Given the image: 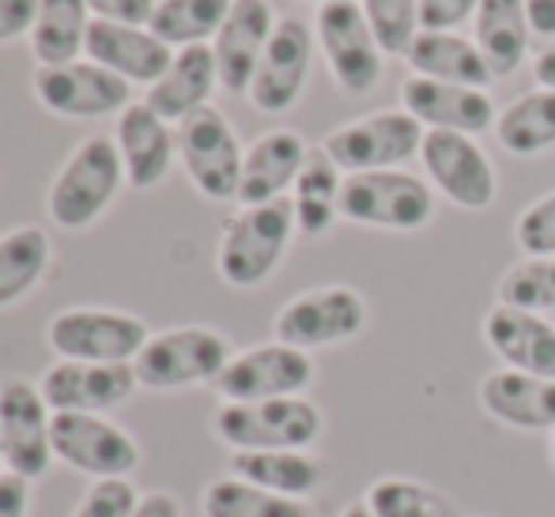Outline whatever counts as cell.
<instances>
[{"label":"cell","instance_id":"obj_32","mask_svg":"<svg viewBox=\"0 0 555 517\" xmlns=\"http://www.w3.org/2000/svg\"><path fill=\"white\" fill-rule=\"evenodd\" d=\"M234 0H159L155 15L147 23L155 38L170 46V50H185V46H205L208 38L220 35L227 12Z\"/></svg>","mask_w":555,"mask_h":517},{"label":"cell","instance_id":"obj_1","mask_svg":"<svg viewBox=\"0 0 555 517\" xmlns=\"http://www.w3.org/2000/svg\"><path fill=\"white\" fill-rule=\"evenodd\" d=\"M295 227V205L292 197L269 201V205L242 208L231 223L223 227L220 238V276L231 287H257L276 272L292 246Z\"/></svg>","mask_w":555,"mask_h":517},{"label":"cell","instance_id":"obj_17","mask_svg":"<svg viewBox=\"0 0 555 517\" xmlns=\"http://www.w3.org/2000/svg\"><path fill=\"white\" fill-rule=\"evenodd\" d=\"M401 109H409L427 132H465V137H480V132L495 129L499 117L488 91L427 80L416 73L401 80Z\"/></svg>","mask_w":555,"mask_h":517},{"label":"cell","instance_id":"obj_18","mask_svg":"<svg viewBox=\"0 0 555 517\" xmlns=\"http://www.w3.org/2000/svg\"><path fill=\"white\" fill-rule=\"evenodd\" d=\"M132 363H73L61 359L42 374V397L53 412H91L103 415L125 404L137 389Z\"/></svg>","mask_w":555,"mask_h":517},{"label":"cell","instance_id":"obj_16","mask_svg":"<svg viewBox=\"0 0 555 517\" xmlns=\"http://www.w3.org/2000/svg\"><path fill=\"white\" fill-rule=\"evenodd\" d=\"M310 27L302 20H280L269 46L261 53V65L249 83V103L261 114H284L299 103L310 76Z\"/></svg>","mask_w":555,"mask_h":517},{"label":"cell","instance_id":"obj_38","mask_svg":"<svg viewBox=\"0 0 555 517\" xmlns=\"http://www.w3.org/2000/svg\"><path fill=\"white\" fill-rule=\"evenodd\" d=\"M514 242L526 257H555V190L521 208L514 219Z\"/></svg>","mask_w":555,"mask_h":517},{"label":"cell","instance_id":"obj_6","mask_svg":"<svg viewBox=\"0 0 555 517\" xmlns=\"http://www.w3.org/2000/svg\"><path fill=\"white\" fill-rule=\"evenodd\" d=\"M427 129L409 114V109H378L359 121H348L333 129L322 140L325 155L348 175L363 170H393L404 167L412 155H420Z\"/></svg>","mask_w":555,"mask_h":517},{"label":"cell","instance_id":"obj_15","mask_svg":"<svg viewBox=\"0 0 555 517\" xmlns=\"http://www.w3.org/2000/svg\"><path fill=\"white\" fill-rule=\"evenodd\" d=\"M35 95L50 114L61 117H106L129 106V80L114 76L95 61H73V65H38Z\"/></svg>","mask_w":555,"mask_h":517},{"label":"cell","instance_id":"obj_33","mask_svg":"<svg viewBox=\"0 0 555 517\" xmlns=\"http://www.w3.org/2000/svg\"><path fill=\"white\" fill-rule=\"evenodd\" d=\"M50 264V238L38 227H15L0 234V310L20 302L42 280Z\"/></svg>","mask_w":555,"mask_h":517},{"label":"cell","instance_id":"obj_2","mask_svg":"<svg viewBox=\"0 0 555 517\" xmlns=\"http://www.w3.org/2000/svg\"><path fill=\"white\" fill-rule=\"evenodd\" d=\"M340 216L359 227H382V231H424L435 219V193L424 178L409 170H363L344 175L340 185Z\"/></svg>","mask_w":555,"mask_h":517},{"label":"cell","instance_id":"obj_22","mask_svg":"<svg viewBox=\"0 0 555 517\" xmlns=\"http://www.w3.org/2000/svg\"><path fill=\"white\" fill-rule=\"evenodd\" d=\"M117 152L125 163V182L132 190H152L167 178L178 152V132L147 103H129L117 117Z\"/></svg>","mask_w":555,"mask_h":517},{"label":"cell","instance_id":"obj_37","mask_svg":"<svg viewBox=\"0 0 555 517\" xmlns=\"http://www.w3.org/2000/svg\"><path fill=\"white\" fill-rule=\"evenodd\" d=\"M386 57H404L420 35V0H359Z\"/></svg>","mask_w":555,"mask_h":517},{"label":"cell","instance_id":"obj_14","mask_svg":"<svg viewBox=\"0 0 555 517\" xmlns=\"http://www.w3.org/2000/svg\"><path fill=\"white\" fill-rule=\"evenodd\" d=\"M427 178L435 190L450 201L453 208L483 211L495 201V167L483 155V147L465 132H427L424 147H420Z\"/></svg>","mask_w":555,"mask_h":517},{"label":"cell","instance_id":"obj_46","mask_svg":"<svg viewBox=\"0 0 555 517\" xmlns=\"http://www.w3.org/2000/svg\"><path fill=\"white\" fill-rule=\"evenodd\" d=\"M533 76L541 88H552L555 91V42H548V50H541L533 57Z\"/></svg>","mask_w":555,"mask_h":517},{"label":"cell","instance_id":"obj_40","mask_svg":"<svg viewBox=\"0 0 555 517\" xmlns=\"http://www.w3.org/2000/svg\"><path fill=\"white\" fill-rule=\"evenodd\" d=\"M480 0H420V30H457L476 20Z\"/></svg>","mask_w":555,"mask_h":517},{"label":"cell","instance_id":"obj_10","mask_svg":"<svg viewBox=\"0 0 555 517\" xmlns=\"http://www.w3.org/2000/svg\"><path fill=\"white\" fill-rule=\"evenodd\" d=\"M50 348L73 363H132L152 336L147 325L121 310H65L50 321Z\"/></svg>","mask_w":555,"mask_h":517},{"label":"cell","instance_id":"obj_45","mask_svg":"<svg viewBox=\"0 0 555 517\" xmlns=\"http://www.w3.org/2000/svg\"><path fill=\"white\" fill-rule=\"evenodd\" d=\"M132 517H182V506H178V499L167 495V491H147Z\"/></svg>","mask_w":555,"mask_h":517},{"label":"cell","instance_id":"obj_50","mask_svg":"<svg viewBox=\"0 0 555 517\" xmlns=\"http://www.w3.org/2000/svg\"><path fill=\"white\" fill-rule=\"evenodd\" d=\"M0 468H4V450H0ZM0 476H4V473H0Z\"/></svg>","mask_w":555,"mask_h":517},{"label":"cell","instance_id":"obj_19","mask_svg":"<svg viewBox=\"0 0 555 517\" xmlns=\"http://www.w3.org/2000/svg\"><path fill=\"white\" fill-rule=\"evenodd\" d=\"M276 23L280 20L272 15L269 0H234L212 42L223 91L249 95V83H254V73L261 65V53L269 46L272 30H276Z\"/></svg>","mask_w":555,"mask_h":517},{"label":"cell","instance_id":"obj_13","mask_svg":"<svg viewBox=\"0 0 555 517\" xmlns=\"http://www.w3.org/2000/svg\"><path fill=\"white\" fill-rule=\"evenodd\" d=\"M314 382V359L292 344H257L227 363L212 382L223 401H276V397H302Z\"/></svg>","mask_w":555,"mask_h":517},{"label":"cell","instance_id":"obj_12","mask_svg":"<svg viewBox=\"0 0 555 517\" xmlns=\"http://www.w3.org/2000/svg\"><path fill=\"white\" fill-rule=\"evenodd\" d=\"M53 457L73 473L117 480L140 465V450L117 423L91 412H53Z\"/></svg>","mask_w":555,"mask_h":517},{"label":"cell","instance_id":"obj_48","mask_svg":"<svg viewBox=\"0 0 555 517\" xmlns=\"http://www.w3.org/2000/svg\"><path fill=\"white\" fill-rule=\"evenodd\" d=\"M548 457H552V468H555V430H552V445H548Z\"/></svg>","mask_w":555,"mask_h":517},{"label":"cell","instance_id":"obj_49","mask_svg":"<svg viewBox=\"0 0 555 517\" xmlns=\"http://www.w3.org/2000/svg\"><path fill=\"white\" fill-rule=\"evenodd\" d=\"M307 4H333V0H307Z\"/></svg>","mask_w":555,"mask_h":517},{"label":"cell","instance_id":"obj_36","mask_svg":"<svg viewBox=\"0 0 555 517\" xmlns=\"http://www.w3.org/2000/svg\"><path fill=\"white\" fill-rule=\"evenodd\" d=\"M499 302L529 313L555 310V257H529L506 269L499 280Z\"/></svg>","mask_w":555,"mask_h":517},{"label":"cell","instance_id":"obj_34","mask_svg":"<svg viewBox=\"0 0 555 517\" xmlns=\"http://www.w3.org/2000/svg\"><path fill=\"white\" fill-rule=\"evenodd\" d=\"M205 517H314L307 499H284L261 491L238 476L212 480L205 491Z\"/></svg>","mask_w":555,"mask_h":517},{"label":"cell","instance_id":"obj_29","mask_svg":"<svg viewBox=\"0 0 555 517\" xmlns=\"http://www.w3.org/2000/svg\"><path fill=\"white\" fill-rule=\"evenodd\" d=\"M495 140L503 152L533 159L555 147V91L537 88L518 95L495 117Z\"/></svg>","mask_w":555,"mask_h":517},{"label":"cell","instance_id":"obj_47","mask_svg":"<svg viewBox=\"0 0 555 517\" xmlns=\"http://www.w3.org/2000/svg\"><path fill=\"white\" fill-rule=\"evenodd\" d=\"M340 517H374V514H371V506H366V503H351V506H344Z\"/></svg>","mask_w":555,"mask_h":517},{"label":"cell","instance_id":"obj_25","mask_svg":"<svg viewBox=\"0 0 555 517\" xmlns=\"http://www.w3.org/2000/svg\"><path fill=\"white\" fill-rule=\"evenodd\" d=\"M220 88V68H216L212 46H185L175 53L167 76L159 83L147 88L144 103L163 117V121H185L190 114H197L201 106H208L212 91Z\"/></svg>","mask_w":555,"mask_h":517},{"label":"cell","instance_id":"obj_41","mask_svg":"<svg viewBox=\"0 0 555 517\" xmlns=\"http://www.w3.org/2000/svg\"><path fill=\"white\" fill-rule=\"evenodd\" d=\"M155 4H159V0H88L95 20L132 23V27H147L155 15Z\"/></svg>","mask_w":555,"mask_h":517},{"label":"cell","instance_id":"obj_4","mask_svg":"<svg viewBox=\"0 0 555 517\" xmlns=\"http://www.w3.org/2000/svg\"><path fill=\"white\" fill-rule=\"evenodd\" d=\"M216 435L242 450H310L322 438V412L302 397L276 401H227L216 412Z\"/></svg>","mask_w":555,"mask_h":517},{"label":"cell","instance_id":"obj_31","mask_svg":"<svg viewBox=\"0 0 555 517\" xmlns=\"http://www.w3.org/2000/svg\"><path fill=\"white\" fill-rule=\"evenodd\" d=\"M88 0H38V20L30 30V50L38 65H73L88 42Z\"/></svg>","mask_w":555,"mask_h":517},{"label":"cell","instance_id":"obj_5","mask_svg":"<svg viewBox=\"0 0 555 517\" xmlns=\"http://www.w3.org/2000/svg\"><path fill=\"white\" fill-rule=\"evenodd\" d=\"M231 344L223 333L205 325L167 328L152 336L132 359L137 382L147 389H185L201 382H216L231 363Z\"/></svg>","mask_w":555,"mask_h":517},{"label":"cell","instance_id":"obj_44","mask_svg":"<svg viewBox=\"0 0 555 517\" xmlns=\"http://www.w3.org/2000/svg\"><path fill=\"white\" fill-rule=\"evenodd\" d=\"M521 4H526L529 30H533L537 38L555 42V0H521Z\"/></svg>","mask_w":555,"mask_h":517},{"label":"cell","instance_id":"obj_35","mask_svg":"<svg viewBox=\"0 0 555 517\" xmlns=\"http://www.w3.org/2000/svg\"><path fill=\"white\" fill-rule=\"evenodd\" d=\"M366 506L374 517H453L450 503L435 488L409 476H382L366 488Z\"/></svg>","mask_w":555,"mask_h":517},{"label":"cell","instance_id":"obj_9","mask_svg":"<svg viewBox=\"0 0 555 517\" xmlns=\"http://www.w3.org/2000/svg\"><path fill=\"white\" fill-rule=\"evenodd\" d=\"M366 328V302L356 287H314L287 302L272 321V333L280 344H292L299 351L333 348V344L356 340Z\"/></svg>","mask_w":555,"mask_h":517},{"label":"cell","instance_id":"obj_8","mask_svg":"<svg viewBox=\"0 0 555 517\" xmlns=\"http://www.w3.org/2000/svg\"><path fill=\"white\" fill-rule=\"evenodd\" d=\"M178 159L208 201H238L246 152L216 106H201L197 114L178 121Z\"/></svg>","mask_w":555,"mask_h":517},{"label":"cell","instance_id":"obj_27","mask_svg":"<svg viewBox=\"0 0 555 517\" xmlns=\"http://www.w3.org/2000/svg\"><path fill=\"white\" fill-rule=\"evenodd\" d=\"M529 35L533 30H529L521 0H480L473 20V42L495 80H506L521 68L529 53Z\"/></svg>","mask_w":555,"mask_h":517},{"label":"cell","instance_id":"obj_30","mask_svg":"<svg viewBox=\"0 0 555 517\" xmlns=\"http://www.w3.org/2000/svg\"><path fill=\"white\" fill-rule=\"evenodd\" d=\"M340 167L325 155V147H310L307 163H302L299 178L292 185V205H295V227L310 238L325 234L340 216Z\"/></svg>","mask_w":555,"mask_h":517},{"label":"cell","instance_id":"obj_42","mask_svg":"<svg viewBox=\"0 0 555 517\" xmlns=\"http://www.w3.org/2000/svg\"><path fill=\"white\" fill-rule=\"evenodd\" d=\"M38 0H0V42H12L23 30H35Z\"/></svg>","mask_w":555,"mask_h":517},{"label":"cell","instance_id":"obj_21","mask_svg":"<svg viewBox=\"0 0 555 517\" xmlns=\"http://www.w3.org/2000/svg\"><path fill=\"white\" fill-rule=\"evenodd\" d=\"M483 340L503 359L506 371H526L555 378V325L544 313L491 307L483 318Z\"/></svg>","mask_w":555,"mask_h":517},{"label":"cell","instance_id":"obj_7","mask_svg":"<svg viewBox=\"0 0 555 517\" xmlns=\"http://www.w3.org/2000/svg\"><path fill=\"white\" fill-rule=\"evenodd\" d=\"M314 35L322 46L336 88L344 95H371L382 80V46L374 38L359 0H333L318 8Z\"/></svg>","mask_w":555,"mask_h":517},{"label":"cell","instance_id":"obj_20","mask_svg":"<svg viewBox=\"0 0 555 517\" xmlns=\"http://www.w3.org/2000/svg\"><path fill=\"white\" fill-rule=\"evenodd\" d=\"M95 65L111 68L114 76L129 83H159L167 76L175 50L163 38H155L147 27H132V23H111V20H91L88 42H83Z\"/></svg>","mask_w":555,"mask_h":517},{"label":"cell","instance_id":"obj_28","mask_svg":"<svg viewBox=\"0 0 555 517\" xmlns=\"http://www.w3.org/2000/svg\"><path fill=\"white\" fill-rule=\"evenodd\" d=\"M231 476L284 499H307L322 483V461L307 450H242L231 457Z\"/></svg>","mask_w":555,"mask_h":517},{"label":"cell","instance_id":"obj_3","mask_svg":"<svg viewBox=\"0 0 555 517\" xmlns=\"http://www.w3.org/2000/svg\"><path fill=\"white\" fill-rule=\"evenodd\" d=\"M125 182V163L121 152L111 137H91L68 155L61 175L53 178L50 190V216L65 231H83L95 223L111 201L117 197Z\"/></svg>","mask_w":555,"mask_h":517},{"label":"cell","instance_id":"obj_26","mask_svg":"<svg viewBox=\"0 0 555 517\" xmlns=\"http://www.w3.org/2000/svg\"><path fill=\"white\" fill-rule=\"evenodd\" d=\"M404 61H409V68L416 76L461 83V88L483 91L495 80L473 38L457 35V30H420V35L412 38L409 53H404Z\"/></svg>","mask_w":555,"mask_h":517},{"label":"cell","instance_id":"obj_39","mask_svg":"<svg viewBox=\"0 0 555 517\" xmlns=\"http://www.w3.org/2000/svg\"><path fill=\"white\" fill-rule=\"evenodd\" d=\"M140 506V495L125 476L117 480H95L91 491L80 499L73 517H132Z\"/></svg>","mask_w":555,"mask_h":517},{"label":"cell","instance_id":"obj_43","mask_svg":"<svg viewBox=\"0 0 555 517\" xmlns=\"http://www.w3.org/2000/svg\"><path fill=\"white\" fill-rule=\"evenodd\" d=\"M30 510V480L15 473L0 476V517H27Z\"/></svg>","mask_w":555,"mask_h":517},{"label":"cell","instance_id":"obj_23","mask_svg":"<svg viewBox=\"0 0 555 517\" xmlns=\"http://www.w3.org/2000/svg\"><path fill=\"white\" fill-rule=\"evenodd\" d=\"M480 409L511 430H555V378L491 371L480 382Z\"/></svg>","mask_w":555,"mask_h":517},{"label":"cell","instance_id":"obj_11","mask_svg":"<svg viewBox=\"0 0 555 517\" xmlns=\"http://www.w3.org/2000/svg\"><path fill=\"white\" fill-rule=\"evenodd\" d=\"M53 409L27 378L0 382V450L4 468L23 480H42L53 461Z\"/></svg>","mask_w":555,"mask_h":517},{"label":"cell","instance_id":"obj_24","mask_svg":"<svg viewBox=\"0 0 555 517\" xmlns=\"http://www.w3.org/2000/svg\"><path fill=\"white\" fill-rule=\"evenodd\" d=\"M307 152L310 147L292 129H272L261 140H254V147L242 159V185H238L242 208L269 205V201L284 197L295 185V178H299Z\"/></svg>","mask_w":555,"mask_h":517}]
</instances>
